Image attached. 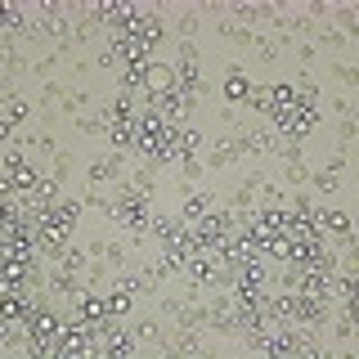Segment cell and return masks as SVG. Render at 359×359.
Listing matches in <instances>:
<instances>
[{
  "mask_svg": "<svg viewBox=\"0 0 359 359\" xmlns=\"http://www.w3.org/2000/svg\"><path fill=\"white\" fill-rule=\"evenodd\" d=\"M130 153H121V149H108V153H99V157H90L86 162V184H99V189H112L117 180H126L130 175Z\"/></svg>",
  "mask_w": 359,
  "mask_h": 359,
  "instance_id": "obj_1",
  "label": "cell"
},
{
  "mask_svg": "<svg viewBox=\"0 0 359 359\" xmlns=\"http://www.w3.org/2000/svg\"><path fill=\"white\" fill-rule=\"evenodd\" d=\"M314 233L328 243H341V238H355V224H351V211L337 207V202H314Z\"/></svg>",
  "mask_w": 359,
  "mask_h": 359,
  "instance_id": "obj_2",
  "label": "cell"
},
{
  "mask_svg": "<svg viewBox=\"0 0 359 359\" xmlns=\"http://www.w3.org/2000/svg\"><path fill=\"white\" fill-rule=\"evenodd\" d=\"M216 207H220V198L211 194V189H189V194L175 202V216H180V220H189V224H198L202 216H211Z\"/></svg>",
  "mask_w": 359,
  "mask_h": 359,
  "instance_id": "obj_3",
  "label": "cell"
},
{
  "mask_svg": "<svg viewBox=\"0 0 359 359\" xmlns=\"http://www.w3.org/2000/svg\"><path fill=\"white\" fill-rule=\"evenodd\" d=\"M252 86H256L252 72H247L243 63H229V67H224V81H220V99L233 104V108H243V99L252 95Z\"/></svg>",
  "mask_w": 359,
  "mask_h": 359,
  "instance_id": "obj_4",
  "label": "cell"
},
{
  "mask_svg": "<svg viewBox=\"0 0 359 359\" xmlns=\"http://www.w3.org/2000/svg\"><path fill=\"white\" fill-rule=\"evenodd\" d=\"M153 63V59H149ZM149 63H126L112 81H117L121 95H135V99H149Z\"/></svg>",
  "mask_w": 359,
  "mask_h": 359,
  "instance_id": "obj_5",
  "label": "cell"
},
{
  "mask_svg": "<svg viewBox=\"0 0 359 359\" xmlns=\"http://www.w3.org/2000/svg\"><path fill=\"white\" fill-rule=\"evenodd\" d=\"M175 90V59H153L149 63V99H140V104H153L157 95H171Z\"/></svg>",
  "mask_w": 359,
  "mask_h": 359,
  "instance_id": "obj_6",
  "label": "cell"
},
{
  "mask_svg": "<svg viewBox=\"0 0 359 359\" xmlns=\"http://www.w3.org/2000/svg\"><path fill=\"white\" fill-rule=\"evenodd\" d=\"M32 292H0V323H27L32 319Z\"/></svg>",
  "mask_w": 359,
  "mask_h": 359,
  "instance_id": "obj_7",
  "label": "cell"
},
{
  "mask_svg": "<svg viewBox=\"0 0 359 359\" xmlns=\"http://www.w3.org/2000/svg\"><path fill=\"white\" fill-rule=\"evenodd\" d=\"M306 184L314 189V198H319V202H328V198L337 194V189H341V175H332V171H328V166H310V175H306Z\"/></svg>",
  "mask_w": 359,
  "mask_h": 359,
  "instance_id": "obj_8",
  "label": "cell"
},
{
  "mask_svg": "<svg viewBox=\"0 0 359 359\" xmlns=\"http://www.w3.org/2000/svg\"><path fill=\"white\" fill-rule=\"evenodd\" d=\"M229 162H238L233 149H229V135H216V144L202 153V166H207V171H220V166H229Z\"/></svg>",
  "mask_w": 359,
  "mask_h": 359,
  "instance_id": "obj_9",
  "label": "cell"
},
{
  "mask_svg": "<svg viewBox=\"0 0 359 359\" xmlns=\"http://www.w3.org/2000/svg\"><path fill=\"white\" fill-rule=\"evenodd\" d=\"M135 301H140L135 292L108 283V314H112V319H130V314H135Z\"/></svg>",
  "mask_w": 359,
  "mask_h": 359,
  "instance_id": "obj_10",
  "label": "cell"
},
{
  "mask_svg": "<svg viewBox=\"0 0 359 359\" xmlns=\"http://www.w3.org/2000/svg\"><path fill=\"white\" fill-rule=\"evenodd\" d=\"M95 104V95L90 90H67V95L59 99V117H81V108Z\"/></svg>",
  "mask_w": 359,
  "mask_h": 359,
  "instance_id": "obj_11",
  "label": "cell"
},
{
  "mask_svg": "<svg viewBox=\"0 0 359 359\" xmlns=\"http://www.w3.org/2000/svg\"><path fill=\"white\" fill-rule=\"evenodd\" d=\"M59 265H63V269H72V274H86V265H90V252H86V247H81V243H76V238H72V243H67V247H63V256H59Z\"/></svg>",
  "mask_w": 359,
  "mask_h": 359,
  "instance_id": "obj_12",
  "label": "cell"
},
{
  "mask_svg": "<svg viewBox=\"0 0 359 359\" xmlns=\"http://www.w3.org/2000/svg\"><path fill=\"white\" fill-rule=\"evenodd\" d=\"M59 67H63V54L50 50V54H41V59H32V76H36V81H54Z\"/></svg>",
  "mask_w": 359,
  "mask_h": 359,
  "instance_id": "obj_13",
  "label": "cell"
},
{
  "mask_svg": "<svg viewBox=\"0 0 359 359\" xmlns=\"http://www.w3.org/2000/svg\"><path fill=\"white\" fill-rule=\"evenodd\" d=\"M72 171H76V153L72 149H59V153H54V162H50V175L59 180V184H67V175H72Z\"/></svg>",
  "mask_w": 359,
  "mask_h": 359,
  "instance_id": "obj_14",
  "label": "cell"
},
{
  "mask_svg": "<svg viewBox=\"0 0 359 359\" xmlns=\"http://www.w3.org/2000/svg\"><path fill=\"white\" fill-rule=\"evenodd\" d=\"M323 72H332L346 90H355V86H359V67H355V63H346V59H332L328 67H323Z\"/></svg>",
  "mask_w": 359,
  "mask_h": 359,
  "instance_id": "obj_15",
  "label": "cell"
},
{
  "mask_svg": "<svg viewBox=\"0 0 359 359\" xmlns=\"http://www.w3.org/2000/svg\"><path fill=\"white\" fill-rule=\"evenodd\" d=\"M72 126L81 135H108V121L99 117V112H81V117H72Z\"/></svg>",
  "mask_w": 359,
  "mask_h": 359,
  "instance_id": "obj_16",
  "label": "cell"
},
{
  "mask_svg": "<svg viewBox=\"0 0 359 359\" xmlns=\"http://www.w3.org/2000/svg\"><path fill=\"white\" fill-rule=\"evenodd\" d=\"M180 180H189V184H194V180H202V171H207V166H202V157H180Z\"/></svg>",
  "mask_w": 359,
  "mask_h": 359,
  "instance_id": "obj_17",
  "label": "cell"
},
{
  "mask_svg": "<svg viewBox=\"0 0 359 359\" xmlns=\"http://www.w3.org/2000/svg\"><path fill=\"white\" fill-rule=\"evenodd\" d=\"M355 135H359V126H355V117H341V121H337V140H341L346 149H351V144H355Z\"/></svg>",
  "mask_w": 359,
  "mask_h": 359,
  "instance_id": "obj_18",
  "label": "cell"
},
{
  "mask_svg": "<svg viewBox=\"0 0 359 359\" xmlns=\"http://www.w3.org/2000/svg\"><path fill=\"white\" fill-rule=\"evenodd\" d=\"M292 54H297L301 63H314V59H319V50H314V41H297V45H292Z\"/></svg>",
  "mask_w": 359,
  "mask_h": 359,
  "instance_id": "obj_19",
  "label": "cell"
},
{
  "mask_svg": "<svg viewBox=\"0 0 359 359\" xmlns=\"http://www.w3.org/2000/svg\"><path fill=\"white\" fill-rule=\"evenodd\" d=\"M328 108L337 112V121H341V117H355V104H351V95H337Z\"/></svg>",
  "mask_w": 359,
  "mask_h": 359,
  "instance_id": "obj_20",
  "label": "cell"
},
{
  "mask_svg": "<svg viewBox=\"0 0 359 359\" xmlns=\"http://www.w3.org/2000/svg\"><path fill=\"white\" fill-rule=\"evenodd\" d=\"M175 59H202V54H198V41H175Z\"/></svg>",
  "mask_w": 359,
  "mask_h": 359,
  "instance_id": "obj_21",
  "label": "cell"
}]
</instances>
